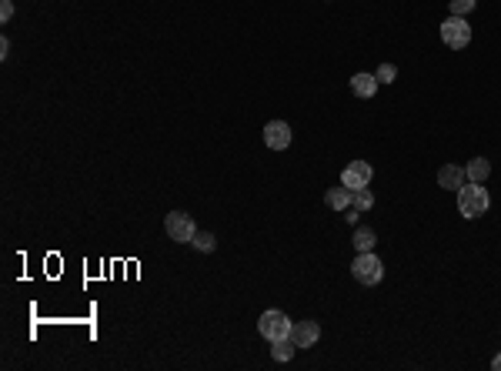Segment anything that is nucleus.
<instances>
[{"instance_id": "1", "label": "nucleus", "mask_w": 501, "mask_h": 371, "mask_svg": "<svg viewBox=\"0 0 501 371\" xmlns=\"http://www.w3.org/2000/svg\"><path fill=\"white\" fill-rule=\"evenodd\" d=\"M488 204H491V198H488V191H484L482 184H461L458 187V211L465 214V218H482L484 211H488Z\"/></svg>"}, {"instance_id": "2", "label": "nucleus", "mask_w": 501, "mask_h": 371, "mask_svg": "<svg viewBox=\"0 0 501 371\" xmlns=\"http://www.w3.org/2000/svg\"><path fill=\"white\" fill-rule=\"evenodd\" d=\"M351 274H354V281H358V285L374 287L378 281H381V274H384L381 258H374V251H358L354 265H351Z\"/></svg>"}, {"instance_id": "3", "label": "nucleus", "mask_w": 501, "mask_h": 371, "mask_svg": "<svg viewBox=\"0 0 501 371\" xmlns=\"http://www.w3.org/2000/svg\"><path fill=\"white\" fill-rule=\"evenodd\" d=\"M441 40L448 44L451 51H465L471 44V27H468L465 17H448L441 24Z\"/></svg>"}, {"instance_id": "4", "label": "nucleus", "mask_w": 501, "mask_h": 371, "mask_svg": "<svg viewBox=\"0 0 501 371\" xmlns=\"http://www.w3.org/2000/svg\"><path fill=\"white\" fill-rule=\"evenodd\" d=\"M291 321H287V315L284 311H264L261 315V321H257V331H261V338H267V341H278V338H287L291 335Z\"/></svg>"}, {"instance_id": "5", "label": "nucleus", "mask_w": 501, "mask_h": 371, "mask_svg": "<svg viewBox=\"0 0 501 371\" xmlns=\"http://www.w3.org/2000/svg\"><path fill=\"white\" fill-rule=\"evenodd\" d=\"M167 228V237L170 241H181V244H191L194 241V235H198V228H194V218L191 214H184V211H170L164 221Z\"/></svg>"}, {"instance_id": "6", "label": "nucleus", "mask_w": 501, "mask_h": 371, "mask_svg": "<svg viewBox=\"0 0 501 371\" xmlns=\"http://www.w3.org/2000/svg\"><path fill=\"white\" fill-rule=\"evenodd\" d=\"M371 177H374V168L367 161H351L344 174H341V184L351 187V191H361V187L371 184Z\"/></svg>"}, {"instance_id": "7", "label": "nucleus", "mask_w": 501, "mask_h": 371, "mask_svg": "<svg viewBox=\"0 0 501 371\" xmlns=\"http://www.w3.org/2000/svg\"><path fill=\"white\" fill-rule=\"evenodd\" d=\"M264 144L271 151H284L287 144H291V127H287V120H271L264 124Z\"/></svg>"}, {"instance_id": "8", "label": "nucleus", "mask_w": 501, "mask_h": 371, "mask_svg": "<svg viewBox=\"0 0 501 371\" xmlns=\"http://www.w3.org/2000/svg\"><path fill=\"white\" fill-rule=\"evenodd\" d=\"M291 341H294L298 348H315L317 341H321V324H317V321H298V324L291 328Z\"/></svg>"}, {"instance_id": "9", "label": "nucleus", "mask_w": 501, "mask_h": 371, "mask_svg": "<svg viewBox=\"0 0 501 371\" xmlns=\"http://www.w3.org/2000/svg\"><path fill=\"white\" fill-rule=\"evenodd\" d=\"M324 204H328V207H331V211H348L351 204H354V191H351V187H331V191H328V194H324Z\"/></svg>"}, {"instance_id": "10", "label": "nucleus", "mask_w": 501, "mask_h": 371, "mask_svg": "<svg viewBox=\"0 0 501 371\" xmlns=\"http://www.w3.org/2000/svg\"><path fill=\"white\" fill-rule=\"evenodd\" d=\"M438 184L445 187V191H458V187L465 184V168H454V164H445V168L438 171Z\"/></svg>"}, {"instance_id": "11", "label": "nucleus", "mask_w": 501, "mask_h": 371, "mask_svg": "<svg viewBox=\"0 0 501 371\" xmlns=\"http://www.w3.org/2000/svg\"><path fill=\"white\" fill-rule=\"evenodd\" d=\"M351 90L367 101V97L378 94V77H374V74H354V77H351Z\"/></svg>"}, {"instance_id": "12", "label": "nucleus", "mask_w": 501, "mask_h": 371, "mask_svg": "<svg viewBox=\"0 0 501 371\" xmlns=\"http://www.w3.org/2000/svg\"><path fill=\"white\" fill-rule=\"evenodd\" d=\"M488 174H491V164H488L484 157H475V161H468V168H465V177H468V181H475V184H484V181H488Z\"/></svg>"}, {"instance_id": "13", "label": "nucleus", "mask_w": 501, "mask_h": 371, "mask_svg": "<svg viewBox=\"0 0 501 371\" xmlns=\"http://www.w3.org/2000/svg\"><path fill=\"white\" fill-rule=\"evenodd\" d=\"M294 352H298V345L291 341V335L271 341V358H274V361H291V358H294Z\"/></svg>"}, {"instance_id": "14", "label": "nucleus", "mask_w": 501, "mask_h": 371, "mask_svg": "<svg viewBox=\"0 0 501 371\" xmlns=\"http://www.w3.org/2000/svg\"><path fill=\"white\" fill-rule=\"evenodd\" d=\"M374 244H378V237H374L371 228H358V231H354V248H358V251H374Z\"/></svg>"}, {"instance_id": "15", "label": "nucleus", "mask_w": 501, "mask_h": 371, "mask_svg": "<svg viewBox=\"0 0 501 371\" xmlns=\"http://www.w3.org/2000/svg\"><path fill=\"white\" fill-rule=\"evenodd\" d=\"M191 244H194V248H198V251H214L217 248V237L211 235V231H198V235H194V241H191Z\"/></svg>"}, {"instance_id": "16", "label": "nucleus", "mask_w": 501, "mask_h": 371, "mask_svg": "<svg viewBox=\"0 0 501 371\" xmlns=\"http://www.w3.org/2000/svg\"><path fill=\"white\" fill-rule=\"evenodd\" d=\"M351 207H358L361 214H365V211H371V207H374V194H371L367 187H361V191H354V204H351Z\"/></svg>"}, {"instance_id": "17", "label": "nucleus", "mask_w": 501, "mask_h": 371, "mask_svg": "<svg viewBox=\"0 0 501 371\" xmlns=\"http://www.w3.org/2000/svg\"><path fill=\"white\" fill-rule=\"evenodd\" d=\"M374 77H378V84H395L398 81V68L395 64H381V68L374 70Z\"/></svg>"}, {"instance_id": "18", "label": "nucleus", "mask_w": 501, "mask_h": 371, "mask_svg": "<svg viewBox=\"0 0 501 371\" xmlns=\"http://www.w3.org/2000/svg\"><path fill=\"white\" fill-rule=\"evenodd\" d=\"M475 3H478V0H451V17H465V14H471Z\"/></svg>"}, {"instance_id": "19", "label": "nucleus", "mask_w": 501, "mask_h": 371, "mask_svg": "<svg viewBox=\"0 0 501 371\" xmlns=\"http://www.w3.org/2000/svg\"><path fill=\"white\" fill-rule=\"evenodd\" d=\"M10 17H14V0H0V24H7Z\"/></svg>"}, {"instance_id": "20", "label": "nucleus", "mask_w": 501, "mask_h": 371, "mask_svg": "<svg viewBox=\"0 0 501 371\" xmlns=\"http://www.w3.org/2000/svg\"><path fill=\"white\" fill-rule=\"evenodd\" d=\"M7 54H10V40L3 37V40H0V57H7Z\"/></svg>"}, {"instance_id": "21", "label": "nucleus", "mask_w": 501, "mask_h": 371, "mask_svg": "<svg viewBox=\"0 0 501 371\" xmlns=\"http://www.w3.org/2000/svg\"><path fill=\"white\" fill-rule=\"evenodd\" d=\"M491 368H495V371H501V354L495 358V361H491Z\"/></svg>"}]
</instances>
